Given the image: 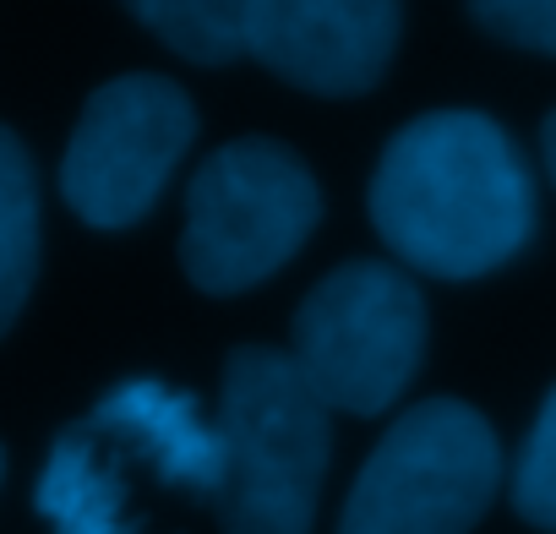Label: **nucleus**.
Listing matches in <instances>:
<instances>
[{"mask_svg":"<svg viewBox=\"0 0 556 534\" xmlns=\"http://www.w3.org/2000/svg\"><path fill=\"white\" fill-rule=\"evenodd\" d=\"M399 50V7L377 0H251L245 55L312 93H366Z\"/></svg>","mask_w":556,"mask_h":534,"instance_id":"obj_8","label":"nucleus"},{"mask_svg":"<svg viewBox=\"0 0 556 534\" xmlns=\"http://www.w3.org/2000/svg\"><path fill=\"white\" fill-rule=\"evenodd\" d=\"M39 274V180L28 148L0 126V333H7Z\"/></svg>","mask_w":556,"mask_h":534,"instance_id":"obj_9","label":"nucleus"},{"mask_svg":"<svg viewBox=\"0 0 556 534\" xmlns=\"http://www.w3.org/2000/svg\"><path fill=\"white\" fill-rule=\"evenodd\" d=\"M0 469H7V453H0Z\"/></svg>","mask_w":556,"mask_h":534,"instance_id":"obj_14","label":"nucleus"},{"mask_svg":"<svg viewBox=\"0 0 556 534\" xmlns=\"http://www.w3.org/2000/svg\"><path fill=\"white\" fill-rule=\"evenodd\" d=\"M540 148H545V169H551V180H556V110L545 115V131H540Z\"/></svg>","mask_w":556,"mask_h":534,"instance_id":"obj_13","label":"nucleus"},{"mask_svg":"<svg viewBox=\"0 0 556 534\" xmlns=\"http://www.w3.org/2000/svg\"><path fill=\"white\" fill-rule=\"evenodd\" d=\"M502 485V442L480 409L426 398L366 458L339 534H469Z\"/></svg>","mask_w":556,"mask_h":534,"instance_id":"obj_5","label":"nucleus"},{"mask_svg":"<svg viewBox=\"0 0 556 534\" xmlns=\"http://www.w3.org/2000/svg\"><path fill=\"white\" fill-rule=\"evenodd\" d=\"M218 491V431L197 404L153 377L121 382L88 420L61 431L39 512L55 534H164V501H207Z\"/></svg>","mask_w":556,"mask_h":534,"instance_id":"obj_2","label":"nucleus"},{"mask_svg":"<svg viewBox=\"0 0 556 534\" xmlns=\"http://www.w3.org/2000/svg\"><path fill=\"white\" fill-rule=\"evenodd\" d=\"M377 234L431 279H480L534 234V186L507 131L480 110L409 120L371 175Z\"/></svg>","mask_w":556,"mask_h":534,"instance_id":"obj_1","label":"nucleus"},{"mask_svg":"<svg viewBox=\"0 0 556 534\" xmlns=\"http://www.w3.org/2000/svg\"><path fill=\"white\" fill-rule=\"evenodd\" d=\"M513 507L534 523L556 534V393L545 398L540 420L523 436V453L513 463Z\"/></svg>","mask_w":556,"mask_h":534,"instance_id":"obj_11","label":"nucleus"},{"mask_svg":"<svg viewBox=\"0 0 556 534\" xmlns=\"http://www.w3.org/2000/svg\"><path fill=\"white\" fill-rule=\"evenodd\" d=\"M137 17L197 66H229L245 55V0H148Z\"/></svg>","mask_w":556,"mask_h":534,"instance_id":"obj_10","label":"nucleus"},{"mask_svg":"<svg viewBox=\"0 0 556 534\" xmlns=\"http://www.w3.org/2000/svg\"><path fill=\"white\" fill-rule=\"evenodd\" d=\"M191 137H197V110L175 82L164 77L104 82L88 99L61 164V191L72 213L99 229L137 224L159 202Z\"/></svg>","mask_w":556,"mask_h":534,"instance_id":"obj_7","label":"nucleus"},{"mask_svg":"<svg viewBox=\"0 0 556 534\" xmlns=\"http://www.w3.org/2000/svg\"><path fill=\"white\" fill-rule=\"evenodd\" d=\"M475 17L518 50L556 55V0H496V7H475Z\"/></svg>","mask_w":556,"mask_h":534,"instance_id":"obj_12","label":"nucleus"},{"mask_svg":"<svg viewBox=\"0 0 556 534\" xmlns=\"http://www.w3.org/2000/svg\"><path fill=\"white\" fill-rule=\"evenodd\" d=\"M426 301L388 262H344L295 312L290 360L328 409L382 415L420 371Z\"/></svg>","mask_w":556,"mask_h":534,"instance_id":"obj_6","label":"nucleus"},{"mask_svg":"<svg viewBox=\"0 0 556 534\" xmlns=\"http://www.w3.org/2000/svg\"><path fill=\"white\" fill-rule=\"evenodd\" d=\"M323 218V191L301 153L267 137L218 148L186 191L180 262L207 295H240L285 267Z\"/></svg>","mask_w":556,"mask_h":534,"instance_id":"obj_4","label":"nucleus"},{"mask_svg":"<svg viewBox=\"0 0 556 534\" xmlns=\"http://www.w3.org/2000/svg\"><path fill=\"white\" fill-rule=\"evenodd\" d=\"M328 415L290 349L245 344L229 355L213 420V518L224 534H312L333 447Z\"/></svg>","mask_w":556,"mask_h":534,"instance_id":"obj_3","label":"nucleus"}]
</instances>
